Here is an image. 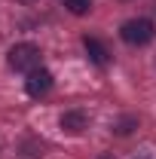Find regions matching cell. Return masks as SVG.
<instances>
[{"label":"cell","instance_id":"obj_1","mask_svg":"<svg viewBox=\"0 0 156 159\" xmlns=\"http://www.w3.org/2000/svg\"><path fill=\"white\" fill-rule=\"evenodd\" d=\"M9 67L12 70H19V74H31V70H37L43 55H40V49L34 43H16L12 49H9Z\"/></svg>","mask_w":156,"mask_h":159},{"label":"cell","instance_id":"obj_2","mask_svg":"<svg viewBox=\"0 0 156 159\" xmlns=\"http://www.w3.org/2000/svg\"><path fill=\"white\" fill-rule=\"evenodd\" d=\"M153 21L150 19H129L122 28H119V37L126 40L129 46H144V43H150L153 40Z\"/></svg>","mask_w":156,"mask_h":159},{"label":"cell","instance_id":"obj_3","mask_svg":"<svg viewBox=\"0 0 156 159\" xmlns=\"http://www.w3.org/2000/svg\"><path fill=\"white\" fill-rule=\"evenodd\" d=\"M25 89H28V95H31V98H43V95L52 89V74H49V70H43V67L31 70L28 80H25Z\"/></svg>","mask_w":156,"mask_h":159},{"label":"cell","instance_id":"obj_4","mask_svg":"<svg viewBox=\"0 0 156 159\" xmlns=\"http://www.w3.org/2000/svg\"><path fill=\"white\" fill-rule=\"evenodd\" d=\"M83 49H86V55L95 61L98 67H104V64L110 61V52H107V49H104V43L95 40V37H83Z\"/></svg>","mask_w":156,"mask_h":159},{"label":"cell","instance_id":"obj_5","mask_svg":"<svg viewBox=\"0 0 156 159\" xmlns=\"http://www.w3.org/2000/svg\"><path fill=\"white\" fill-rule=\"evenodd\" d=\"M86 125H89V113H86V110H67V113L61 116V129H64V132H74V135H77Z\"/></svg>","mask_w":156,"mask_h":159},{"label":"cell","instance_id":"obj_6","mask_svg":"<svg viewBox=\"0 0 156 159\" xmlns=\"http://www.w3.org/2000/svg\"><path fill=\"white\" fill-rule=\"evenodd\" d=\"M64 6L74 12V16H86L92 9V0H64Z\"/></svg>","mask_w":156,"mask_h":159}]
</instances>
